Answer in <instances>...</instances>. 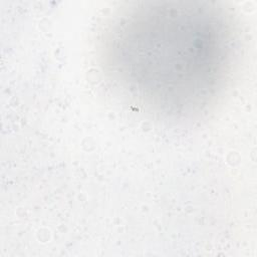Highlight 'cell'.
Wrapping results in <instances>:
<instances>
[{
	"mask_svg": "<svg viewBox=\"0 0 257 257\" xmlns=\"http://www.w3.org/2000/svg\"><path fill=\"white\" fill-rule=\"evenodd\" d=\"M122 15L109 40L115 80L158 112L201 110L225 77L230 39L202 3H143Z\"/></svg>",
	"mask_w": 257,
	"mask_h": 257,
	"instance_id": "cell-1",
	"label": "cell"
}]
</instances>
